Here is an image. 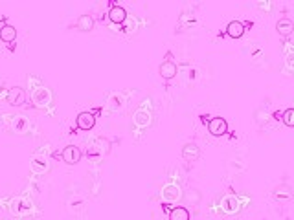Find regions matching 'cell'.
Segmentation results:
<instances>
[{"label": "cell", "instance_id": "cell-15", "mask_svg": "<svg viewBox=\"0 0 294 220\" xmlns=\"http://www.w3.org/2000/svg\"><path fill=\"white\" fill-rule=\"evenodd\" d=\"M176 73H178V68H176V65L171 61V59H168V61H164L162 65H160V75H162L164 79H173L176 77Z\"/></svg>", "mask_w": 294, "mask_h": 220}, {"label": "cell", "instance_id": "cell-3", "mask_svg": "<svg viewBox=\"0 0 294 220\" xmlns=\"http://www.w3.org/2000/svg\"><path fill=\"white\" fill-rule=\"evenodd\" d=\"M6 209L13 217H26L33 211V202L26 196H15L6 202Z\"/></svg>", "mask_w": 294, "mask_h": 220}, {"label": "cell", "instance_id": "cell-19", "mask_svg": "<svg viewBox=\"0 0 294 220\" xmlns=\"http://www.w3.org/2000/svg\"><path fill=\"white\" fill-rule=\"evenodd\" d=\"M169 220H190V211L182 206H176L169 211Z\"/></svg>", "mask_w": 294, "mask_h": 220}, {"label": "cell", "instance_id": "cell-4", "mask_svg": "<svg viewBox=\"0 0 294 220\" xmlns=\"http://www.w3.org/2000/svg\"><path fill=\"white\" fill-rule=\"evenodd\" d=\"M2 121L6 125L7 129L15 132V134H28L32 130V121L28 119L26 116H11V114H4L2 116Z\"/></svg>", "mask_w": 294, "mask_h": 220}, {"label": "cell", "instance_id": "cell-7", "mask_svg": "<svg viewBox=\"0 0 294 220\" xmlns=\"http://www.w3.org/2000/svg\"><path fill=\"white\" fill-rule=\"evenodd\" d=\"M219 207H221V211L224 215H237L243 209V204H241V198H239L237 194L228 193L221 198Z\"/></svg>", "mask_w": 294, "mask_h": 220}, {"label": "cell", "instance_id": "cell-9", "mask_svg": "<svg viewBox=\"0 0 294 220\" xmlns=\"http://www.w3.org/2000/svg\"><path fill=\"white\" fill-rule=\"evenodd\" d=\"M6 101L11 105V107H22V105L26 103V94H24L22 88L13 86V88H9V90H7Z\"/></svg>", "mask_w": 294, "mask_h": 220}, {"label": "cell", "instance_id": "cell-12", "mask_svg": "<svg viewBox=\"0 0 294 220\" xmlns=\"http://www.w3.org/2000/svg\"><path fill=\"white\" fill-rule=\"evenodd\" d=\"M109 20H111L114 26H122L125 20H127V11L122 6H112L109 11Z\"/></svg>", "mask_w": 294, "mask_h": 220}, {"label": "cell", "instance_id": "cell-8", "mask_svg": "<svg viewBox=\"0 0 294 220\" xmlns=\"http://www.w3.org/2000/svg\"><path fill=\"white\" fill-rule=\"evenodd\" d=\"M208 132L211 136H224L228 132V123L224 117H211L208 121Z\"/></svg>", "mask_w": 294, "mask_h": 220}, {"label": "cell", "instance_id": "cell-10", "mask_svg": "<svg viewBox=\"0 0 294 220\" xmlns=\"http://www.w3.org/2000/svg\"><path fill=\"white\" fill-rule=\"evenodd\" d=\"M76 125H78V129L81 130H90L94 125H96V117L92 112H81L78 117H76Z\"/></svg>", "mask_w": 294, "mask_h": 220}, {"label": "cell", "instance_id": "cell-1", "mask_svg": "<svg viewBox=\"0 0 294 220\" xmlns=\"http://www.w3.org/2000/svg\"><path fill=\"white\" fill-rule=\"evenodd\" d=\"M28 86H30V97L32 103L37 109L48 110L50 114H53V94L52 90L46 86L39 77L35 75H28Z\"/></svg>", "mask_w": 294, "mask_h": 220}, {"label": "cell", "instance_id": "cell-11", "mask_svg": "<svg viewBox=\"0 0 294 220\" xmlns=\"http://www.w3.org/2000/svg\"><path fill=\"white\" fill-rule=\"evenodd\" d=\"M124 105H125V96L120 94V92H114L107 99V112H118V110L124 109Z\"/></svg>", "mask_w": 294, "mask_h": 220}, {"label": "cell", "instance_id": "cell-5", "mask_svg": "<svg viewBox=\"0 0 294 220\" xmlns=\"http://www.w3.org/2000/svg\"><path fill=\"white\" fill-rule=\"evenodd\" d=\"M50 147L46 145V149H41L39 152H35L30 162V169L33 175H46L50 171V158H48Z\"/></svg>", "mask_w": 294, "mask_h": 220}, {"label": "cell", "instance_id": "cell-23", "mask_svg": "<svg viewBox=\"0 0 294 220\" xmlns=\"http://www.w3.org/2000/svg\"><path fill=\"white\" fill-rule=\"evenodd\" d=\"M285 65H287V70L294 73V50H291L289 46H285Z\"/></svg>", "mask_w": 294, "mask_h": 220}, {"label": "cell", "instance_id": "cell-17", "mask_svg": "<svg viewBox=\"0 0 294 220\" xmlns=\"http://www.w3.org/2000/svg\"><path fill=\"white\" fill-rule=\"evenodd\" d=\"M276 30L281 37H289L291 33H294V22L291 19H280L276 24Z\"/></svg>", "mask_w": 294, "mask_h": 220}, {"label": "cell", "instance_id": "cell-22", "mask_svg": "<svg viewBox=\"0 0 294 220\" xmlns=\"http://www.w3.org/2000/svg\"><path fill=\"white\" fill-rule=\"evenodd\" d=\"M281 121L287 125V127H294V107L293 109H287L281 114Z\"/></svg>", "mask_w": 294, "mask_h": 220}, {"label": "cell", "instance_id": "cell-20", "mask_svg": "<svg viewBox=\"0 0 294 220\" xmlns=\"http://www.w3.org/2000/svg\"><path fill=\"white\" fill-rule=\"evenodd\" d=\"M274 198L276 200H291L293 198V191H291V187L289 185H278V187L274 189Z\"/></svg>", "mask_w": 294, "mask_h": 220}, {"label": "cell", "instance_id": "cell-21", "mask_svg": "<svg viewBox=\"0 0 294 220\" xmlns=\"http://www.w3.org/2000/svg\"><path fill=\"white\" fill-rule=\"evenodd\" d=\"M92 28H94V19H92L90 15H81L78 19V30H81V32H92Z\"/></svg>", "mask_w": 294, "mask_h": 220}, {"label": "cell", "instance_id": "cell-2", "mask_svg": "<svg viewBox=\"0 0 294 220\" xmlns=\"http://www.w3.org/2000/svg\"><path fill=\"white\" fill-rule=\"evenodd\" d=\"M151 101L149 99H145L142 107L134 112V116H132V125H134V132H136V136H140L144 130H147L153 125V110H151Z\"/></svg>", "mask_w": 294, "mask_h": 220}, {"label": "cell", "instance_id": "cell-13", "mask_svg": "<svg viewBox=\"0 0 294 220\" xmlns=\"http://www.w3.org/2000/svg\"><path fill=\"white\" fill-rule=\"evenodd\" d=\"M63 160H65L68 165H76V163L81 160V150L76 147V145H68V147H65V150H63Z\"/></svg>", "mask_w": 294, "mask_h": 220}, {"label": "cell", "instance_id": "cell-18", "mask_svg": "<svg viewBox=\"0 0 294 220\" xmlns=\"http://www.w3.org/2000/svg\"><path fill=\"white\" fill-rule=\"evenodd\" d=\"M17 39V30L13 26H9V24H4V26L0 28V40H4V42H13Z\"/></svg>", "mask_w": 294, "mask_h": 220}, {"label": "cell", "instance_id": "cell-14", "mask_svg": "<svg viewBox=\"0 0 294 220\" xmlns=\"http://www.w3.org/2000/svg\"><path fill=\"white\" fill-rule=\"evenodd\" d=\"M226 35L232 39H241L245 35V24L241 20H232L228 26H226Z\"/></svg>", "mask_w": 294, "mask_h": 220}, {"label": "cell", "instance_id": "cell-6", "mask_svg": "<svg viewBox=\"0 0 294 220\" xmlns=\"http://www.w3.org/2000/svg\"><path fill=\"white\" fill-rule=\"evenodd\" d=\"M182 187L175 183V182H171V183H166L160 191V200L164 204H176V202L182 200Z\"/></svg>", "mask_w": 294, "mask_h": 220}, {"label": "cell", "instance_id": "cell-16", "mask_svg": "<svg viewBox=\"0 0 294 220\" xmlns=\"http://www.w3.org/2000/svg\"><path fill=\"white\" fill-rule=\"evenodd\" d=\"M199 156H201V150L195 143H186L182 147V158L186 162H195V160H199Z\"/></svg>", "mask_w": 294, "mask_h": 220}]
</instances>
